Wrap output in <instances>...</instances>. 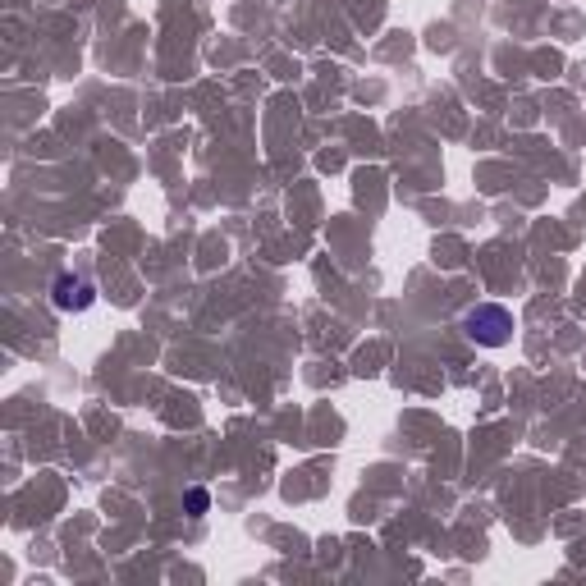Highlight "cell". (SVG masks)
<instances>
[{
	"mask_svg": "<svg viewBox=\"0 0 586 586\" xmlns=\"http://www.w3.org/2000/svg\"><path fill=\"white\" fill-rule=\"evenodd\" d=\"M463 330H467V339L481 348H504L513 339V312L500 303H481L463 316Z\"/></svg>",
	"mask_w": 586,
	"mask_h": 586,
	"instance_id": "cell-1",
	"label": "cell"
},
{
	"mask_svg": "<svg viewBox=\"0 0 586 586\" xmlns=\"http://www.w3.org/2000/svg\"><path fill=\"white\" fill-rule=\"evenodd\" d=\"M92 298H97V289H92V280H87V275L65 271L60 280H55V307H60V312H87V307H92Z\"/></svg>",
	"mask_w": 586,
	"mask_h": 586,
	"instance_id": "cell-2",
	"label": "cell"
},
{
	"mask_svg": "<svg viewBox=\"0 0 586 586\" xmlns=\"http://www.w3.org/2000/svg\"><path fill=\"white\" fill-rule=\"evenodd\" d=\"M188 509H193V513H207V490H188Z\"/></svg>",
	"mask_w": 586,
	"mask_h": 586,
	"instance_id": "cell-3",
	"label": "cell"
}]
</instances>
